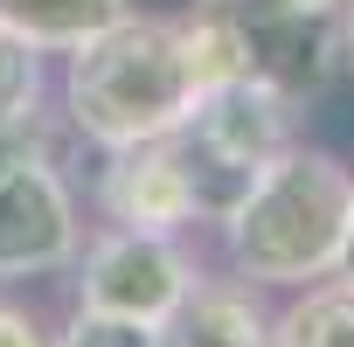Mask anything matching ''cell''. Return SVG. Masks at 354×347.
I'll return each mask as SVG.
<instances>
[{
	"label": "cell",
	"instance_id": "cell-1",
	"mask_svg": "<svg viewBox=\"0 0 354 347\" xmlns=\"http://www.w3.org/2000/svg\"><path fill=\"white\" fill-rule=\"evenodd\" d=\"M202 97L181 15H118L63 56V125L97 153L174 132Z\"/></svg>",
	"mask_w": 354,
	"mask_h": 347
},
{
	"label": "cell",
	"instance_id": "cell-2",
	"mask_svg": "<svg viewBox=\"0 0 354 347\" xmlns=\"http://www.w3.org/2000/svg\"><path fill=\"white\" fill-rule=\"evenodd\" d=\"M347 209H354V167H340L326 146L299 139L230 209V223H223L230 271L264 292H299L313 278H333L340 243H347Z\"/></svg>",
	"mask_w": 354,
	"mask_h": 347
},
{
	"label": "cell",
	"instance_id": "cell-3",
	"mask_svg": "<svg viewBox=\"0 0 354 347\" xmlns=\"http://www.w3.org/2000/svg\"><path fill=\"white\" fill-rule=\"evenodd\" d=\"M188 63L209 84H271L313 104L340 77V8H285V0H195L181 15Z\"/></svg>",
	"mask_w": 354,
	"mask_h": 347
},
{
	"label": "cell",
	"instance_id": "cell-4",
	"mask_svg": "<svg viewBox=\"0 0 354 347\" xmlns=\"http://www.w3.org/2000/svg\"><path fill=\"white\" fill-rule=\"evenodd\" d=\"M299 97L271 84H209L195 111L174 125V146L188 160V188H195V223L223 229L230 209L250 195V181L299 146Z\"/></svg>",
	"mask_w": 354,
	"mask_h": 347
},
{
	"label": "cell",
	"instance_id": "cell-5",
	"mask_svg": "<svg viewBox=\"0 0 354 347\" xmlns=\"http://www.w3.org/2000/svg\"><path fill=\"white\" fill-rule=\"evenodd\" d=\"M84 209L63 174V146L0 160V285L63 278L84 250Z\"/></svg>",
	"mask_w": 354,
	"mask_h": 347
},
{
	"label": "cell",
	"instance_id": "cell-6",
	"mask_svg": "<svg viewBox=\"0 0 354 347\" xmlns=\"http://www.w3.org/2000/svg\"><path fill=\"white\" fill-rule=\"evenodd\" d=\"M77 278V306L91 312H111V319H139V326H160L167 306L181 299L202 264L188 250V236H167V229H118V223H97L70 264Z\"/></svg>",
	"mask_w": 354,
	"mask_h": 347
},
{
	"label": "cell",
	"instance_id": "cell-7",
	"mask_svg": "<svg viewBox=\"0 0 354 347\" xmlns=\"http://www.w3.org/2000/svg\"><path fill=\"white\" fill-rule=\"evenodd\" d=\"M91 202H97V223L188 236L195 229V188H188V160L174 146V132L111 146L104 167H97V181H91Z\"/></svg>",
	"mask_w": 354,
	"mask_h": 347
},
{
	"label": "cell",
	"instance_id": "cell-8",
	"mask_svg": "<svg viewBox=\"0 0 354 347\" xmlns=\"http://www.w3.org/2000/svg\"><path fill=\"white\" fill-rule=\"evenodd\" d=\"M153 347H271V306L250 278L202 271L153 326Z\"/></svg>",
	"mask_w": 354,
	"mask_h": 347
},
{
	"label": "cell",
	"instance_id": "cell-9",
	"mask_svg": "<svg viewBox=\"0 0 354 347\" xmlns=\"http://www.w3.org/2000/svg\"><path fill=\"white\" fill-rule=\"evenodd\" d=\"M271 347H354V278H313L271 312Z\"/></svg>",
	"mask_w": 354,
	"mask_h": 347
},
{
	"label": "cell",
	"instance_id": "cell-10",
	"mask_svg": "<svg viewBox=\"0 0 354 347\" xmlns=\"http://www.w3.org/2000/svg\"><path fill=\"white\" fill-rule=\"evenodd\" d=\"M118 15H132V0H0V21L21 28L42 56H70L84 35L111 28Z\"/></svg>",
	"mask_w": 354,
	"mask_h": 347
},
{
	"label": "cell",
	"instance_id": "cell-11",
	"mask_svg": "<svg viewBox=\"0 0 354 347\" xmlns=\"http://www.w3.org/2000/svg\"><path fill=\"white\" fill-rule=\"evenodd\" d=\"M42 91H49V77H42V49H35L21 28L0 21V132H15V125L42 118Z\"/></svg>",
	"mask_w": 354,
	"mask_h": 347
},
{
	"label": "cell",
	"instance_id": "cell-12",
	"mask_svg": "<svg viewBox=\"0 0 354 347\" xmlns=\"http://www.w3.org/2000/svg\"><path fill=\"white\" fill-rule=\"evenodd\" d=\"M56 347H153V326H139V319H111V312L77 306V312H70V326L56 333Z\"/></svg>",
	"mask_w": 354,
	"mask_h": 347
},
{
	"label": "cell",
	"instance_id": "cell-13",
	"mask_svg": "<svg viewBox=\"0 0 354 347\" xmlns=\"http://www.w3.org/2000/svg\"><path fill=\"white\" fill-rule=\"evenodd\" d=\"M0 347H56V333L28 312V306H15V299H0Z\"/></svg>",
	"mask_w": 354,
	"mask_h": 347
},
{
	"label": "cell",
	"instance_id": "cell-14",
	"mask_svg": "<svg viewBox=\"0 0 354 347\" xmlns=\"http://www.w3.org/2000/svg\"><path fill=\"white\" fill-rule=\"evenodd\" d=\"M340 70H354V0H340Z\"/></svg>",
	"mask_w": 354,
	"mask_h": 347
},
{
	"label": "cell",
	"instance_id": "cell-15",
	"mask_svg": "<svg viewBox=\"0 0 354 347\" xmlns=\"http://www.w3.org/2000/svg\"><path fill=\"white\" fill-rule=\"evenodd\" d=\"M340 278H354V209H347V243H340Z\"/></svg>",
	"mask_w": 354,
	"mask_h": 347
},
{
	"label": "cell",
	"instance_id": "cell-16",
	"mask_svg": "<svg viewBox=\"0 0 354 347\" xmlns=\"http://www.w3.org/2000/svg\"><path fill=\"white\" fill-rule=\"evenodd\" d=\"M285 8H340V0H285Z\"/></svg>",
	"mask_w": 354,
	"mask_h": 347
}]
</instances>
